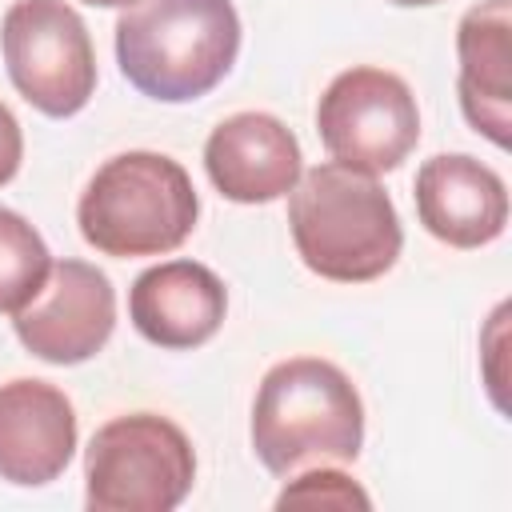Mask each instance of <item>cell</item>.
Here are the masks:
<instances>
[{
  "mask_svg": "<svg viewBox=\"0 0 512 512\" xmlns=\"http://www.w3.org/2000/svg\"><path fill=\"white\" fill-rule=\"evenodd\" d=\"M288 228L300 260L336 284L384 276L404 244L400 216L376 176L348 164H316L288 192Z\"/></svg>",
  "mask_w": 512,
  "mask_h": 512,
  "instance_id": "1",
  "label": "cell"
},
{
  "mask_svg": "<svg viewBox=\"0 0 512 512\" xmlns=\"http://www.w3.org/2000/svg\"><path fill=\"white\" fill-rule=\"evenodd\" d=\"M240 52L232 0H132L116 20V60L132 88L164 104L212 92Z\"/></svg>",
  "mask_w": 512,
  "mask_h": 512,
  "instance_id": "2",
  "label": "cell"
},
{
  "mask_svg": "<svg viewBox=\"0 0 512 512\" xmlns=\"http://www.w3.org/2000/svg\"><path fill=\"white\" fill-rule=\"evenodd\" d=\"M364 404L352 380L320 356H292L264 372L252 404V448L276 476L308 460L348 464L360 456Z\"/></svg>",
  "mask_w": 512,
  "mask_h": 512,
  "instance_id": "3",
  "label": "cell"
},
{
  "mask_svg": "<svg viewBox=\"0 0 512 512\" xmlns=\"http://www.w3.org/2000/svg\"><path fill=\"white\" fill-rule=\"evenodd\" d=\"M196 188L188 172L160 152H120L88 180L76 220L80 236L104 256H160L196 228Z\"/></svg>",
  "mask_w": 512,
  "mask_h": 512,
  "instance_id": "4",
  "label": "cell"
},
{
  "mask_svg": "<svg viewBox=\"0 0 512 512\" xmlns=\"http://www.w3.org/2000/svg\"><path fill=\"white\" fill-rule=\"evenodd\" d=\"M196 476L188 436L156 412L116 416L84 452V500L92 512H172Z\"/></svg>",
  "mask_w": 512,
  "mask_h": 512,
  "instance_id": "5",
  "label": "cell"
},
{
  "mask_svg": "<svg viewBox=\"0 0 512 512\" xmlns=\"http://www.w3.org/2000/svg\"><path fill=\"white\" fill-rule=\"evenodd\" d=\"M16 92L44 116H76L96 92V56L84 20L64 0H16L0 28Z\"/></svg>",
  "mask_w": 512,
  "mask_h": 512,
  "instance_id": "6",
  "label": "cell"
},
{
  "mask_svg": "<svg viewBox=\"0 0 512 512\" xmlns=\"http://www.w3.org/2000/svg\"><path fill=\"white\" fill-rule=\"evenodd\" d=\"M316 132L336 164L368 176L392 172L420 140L416 96L396 72L348 68L324 88Z\"/></svg>",
  "mask_w": 512,
  "mask_h": 512,
  "instance_id": "7",
  "label": "cell"
},
{
  "mask_svg": "<svg viewBox=\"0 0 512 512\" xmlns=\"http://www.w3.org/2000/svg\"><path fill=\"white\" fill-rule=\"evenodd\" d=\"M20 344L48 364L92 360L116 328V292L96 264L56 260L44 288L16 312Z\"/></svg>",
  "mask_w": 512,
  "mask_h": 512,
  "instance_id": "8",
  "label": "cell"
},
{
  "mask_svg": "<svg viewBox=\"0 0 512 512\" xmlns=\"http://www.w3.org/2000/svg\"><path fill=\"white\" fill-rule=\"evenodd\" d=\"M208 180L224 200L268 204L300 180V144L268 112H236L220 120L204 144Z\"/></svg>",
  "mask_w": 512,
  "mask_h": 512,
  "instance_id": "9",
  "label": "cell"
},
{
  "mask_svg": "<svg viewBox=\"0 0 512 512\" xmlns=\"http://www.w3.org/2000/svg\"><path fill=\"white\" fill-rule=\"evenodd\" d=\"M76 448V412L48 380L0 384V480L36 488L56 480Z\"/></svg>",
  "mask_w": 512,
  "mask_h": 512,
  "instance_id": "10",
  "label": "cell"
},
{
  "mask_svg": "<svg viewBox=\"0 0 512 512\" xmlns=\"http://www.w3.org/2000/svg\"><path fill=\"white\" fill-rule=\"evenodd\" d=\"M416 212L436 240L452 248H480L508 224V188L476 156H432L416 172Z\"/></svg>",
  "mask_w": 512,
  "mask_h": 512,
  "instance_id": "11",
  "label": "cell"
},
{
  "mask_svg": "<svg viewBox=\"0 0 512 512\" xmlns=\"http://www.w3.org/2000/svg\"><path fill=\"white\" fill-rule=\"evenodd\" d=\"M228 292L220 276L196 260H164L136 276L128 316L136 332L160 348H196L224 324Z\"/></svg>",
  "mask_w": 512,
  "mask_h": 512,
  "instance_id": "12",
  "label": "cell"
},
{
  "mask_svg": "<svg viewBox=\"0 0 512 512\" xmlns=\"http://www.w3.org/2000/svg\"><path fill=\"white\" fill-rule=\"evenodd\" d=\"M460 108L496 148L512 140V4L484 0L456 28Z\"/></svg>",
  "mask_w": 512,
  "mask_h": 512,
  "instance_id": "13",
  "label": "cell"
},
{
  "mask_svg": "<svg viewBox=\"0 0 512 512\" xmlns=\"http://www.w3.org/2000/svg\"><path fill=\"white\" fill-rule=\"evenodd\" d=\"M52 256L40 232L12 208H0V312H20L48 280Z\"/></svg>",
  "mask_w": 512,
  "mask_h": 512,
  "instance_id": "14",
  "label": "cell"
},
{
  "mask_svg": "<svg viewBox=\"0 0 512 512\" xmlns=\"http://www.w3.org/2000/svg\"><path fill=\"white\" fill-rule=\"evenodd\" d=\"M288 504H308V508H368V492H360L344 472H332V468H320V472H308L300 480H292L280 496H276V508H288Z\"/></svg>",
  "mask_w": 512,
  "mask_h": 512,
  "instance_id": "15",
  "label": "cell"
},
{
  "mask_svg": "<svg viewBox=\"0 0 512 512\" xmlns=\"http://www.w3.org/2000/svg\"><path fill=\"white\" fill-rule=\"evenodd\" d=\"M20 156H24V136H20V124L16 116L0 104V184H8L20 168Z\"/></svg>",
  "mask_w": 512,
  "mask_h": 512,
  "instance_id": "16",
  "label": "cell"
},
{
  "mask_svg": "<svg viewBox=\"0 0 512 512\" xmlns=\"http://www.w3.org/2000/svg\"><path fill=\"white\" fill-rule=\"evenodd\" d=\"M84 4H96V8H128L132 0H84Z\"/></svg>",
  "mask_w": 512,
  "mask_h": 512,
  "instance_id": "17",
  "label": "cell"
},
{
  "mask_svg": "<svg viewBox=\"0 0 512 512\" xmlns=\"http://www.w3.org/2000/svg\"><path fill=\"white\" fill-rule=\"evenodd\" d=\"M392 4H400V8H424V4H436V0H392Z\"/></svg>",
  "mask_w": 512,
  "mask_h": 512,
  "instance_id": "18",
  "label": "cell"
}]
</instances>
